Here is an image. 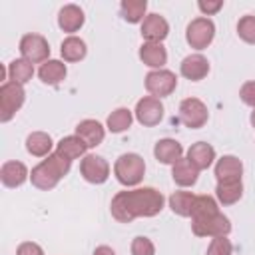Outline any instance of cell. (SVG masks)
<instances>
[{"mask_svg": "<svg viewBox=\"0 0 255 255\" xmlns=\"http://www.w3.org/2000/svg\"><path fill=\"white\" fill-rule=\"evenodd\" d=\"M92 255H116V251H114L110 245H98Z\"/></svg>", "mask_w": 255, "mask_h": 255, "instance_id": "74e56055", "label": "cell"}, {"mask_svg": "<svg viewBox=\"0 0 255 255\" xmlns=\"http://www.w3.org/2000/svg\"><path fill=\"white\" fill-rule=\"evenodd\" d=\"M179 120L189 129H199L209 120V110L199 98H185L179 104Z\"/></svg>", "mask_w": 255, "mask_h": 255, "instance_id": "ba28073f", "label": "cell"}, {"mask_svg": "<svg viewBox=\"0 0 255 255\" xmlns=\"http://www.w3.org/2000/svg\"><path fill=\"white\" fill-rule=\"evenodd\" d=\"M167 201H169V209L175 215H179V217H191V209H193V201H195V195L191 191H185V189L173 191Z\"/></svg>", "mask_w": 255, "mask_h": 255, "instance_id": "83f0119b", "label": "cell"}, {"mask_svg": "<svg viewBox=\"0 0 255 255\" xmlns=\"http://www.w3.org/2000/svg\"><path fill=\"white\" fill-rule=\"evenodd\" d=\"M239 98H241V102H243L245 106L255 108V80H249V82H245V84L241 86Z\"/></svg>", "mask_w": 255, "mask_h": 255, "instance_id": "e575fe53", "label": "cell"}, {"mask_svg": "<svg viewBox=\"0 0 255 255\" xmlns=\"http://www.w3.org/2000/svg\"><path fill=\"white\" fill-rule=\"evenodd\" d=\"M52 147H54V141L46 131H32L26 137V151L34 157H48L52 153Z\"/></svg>", "mask_w": 255, "mask_h": 255, "instance_id": "603a6c76", "label": "cell"}, {"mask_svg": "<svg viewBox=\"0 0 255 255\" xmlns=\"http://www.w3.org/2000/svg\"><path fill=\"white\" fill-rule=\"evenodd\" d=\"M141 38L145 42H155L161 44L167 34H169V24L161 14H147L141 22V30H139Z\"/></svg>", "mask_w": 255, "mask_h": 255, "instance_id": "7c38bea8", "label": "cell"}, {"mask_svg": "<svg viewBox=\"0 0 255 255\" xmlns=\"http://www.w3.org/2000/svg\"><path fill=\"white\" fill-rule=\"evenodd\" d=\"M219 211V203L215 197L203 193V195H195V201H193V209H191V219H201V217H207V215H213Z\"/></svg>", "mask_w": 255, "mask_h": 255, "instance_id": "4dcf8cb0", "label": "cell"}, {"mask_svg": "<svg viewBox=\"0 0 255 255\" xmlns=\"http://www.w3.org/2000/svg\"><path fill=\"white\" fill-rule=\"evenodd\" d=\"M165 197L155 187H135L118 191L112 197L110 211L120 223H131L135 217H155L163 209Z\"/></svg>", "mask_w": 255, "mask_h": 255, "instance_id": "6da1fadb", "label": "cell"}, {"mask_svg": "<svg viewBox=\"0 0 255 255\" xmlns=\"http://www.w3.org/2000/svg\"><path fill=\"white\" fill-rule=\"evenodd\" d=\"M205 255H233V245L227 237H213Z\"/></svg>", "mask_w": 255, "mask_h": 255, "instance_id": "836d02e7", "label": "cell"}, {"mask_svg": "<svg viewBox=\"0 0 255 255\" xmlns=\"http://www.w3.org/2000/svg\"><path fill=\"white\" fill-rule=\"evenodd\" d=\"M0 179L6 187L10 189H16L20 187L26 179H30V171L28 167L22 163V161H16V159H10V161H4L2 167H0Z\"/></svg>", "mask_w": 255, "mask_h": 255, "instance_id": "2e32d148", "label": "cell"}, {"mask_svg": "<svg viewBox=\"0 0 255 255\" xmlns=\"http://www.w3.org/2000/svg\"><path fill=\"white\" fill-rule=\"evenodd\" d=\"M16 255H44V249L34 241H24L18 245Z\"/></svg>", "mask_w": 255, "mask_h": 255, "instance_id": "8d00e7d4", "label": "cell"}, {"mask_svg": "<svg viewBox=\"0 0 255 255\" xmlns=\"http://www.w3.org/2000/svg\"><path fill=\"white\" fill-rule=\"evenodd\" d=\"M171 177L179 187H191L199 177V169H195L187 161V157H181L177 163L171 165Z\"/></svg>", "mask_w": 255, "mask_h": 255, "instance_id": "d4e9b609", "label": "cell"}, {"mask_svg": "<svg viewBox=\"0 0 255 255\" xmlns=\"http://www.w3.org/2000/svg\"><path fill=\"white\" fill-rule=\"evenodd\" d=\"M114 175L126 187L137 185L145 175L143 157L139 153H122L114 163Z\"/></svg>", "mask_w": 255, "mask_h": 255, "instance_id": "3957f363", "label": "cell"}, {"mask_svg": "<svg viewBox=\"0 0 255 255\" xmlns=\"http://www.w3.org/2000/svg\"><path fill=\"white\" fill-rule=\"evenodd\" d=\"M139 60L151 70H163V66L167 64V50L163 44L143 42L139 46Z\"/></svg>", "mask_w": 255, "mask_h": 255, "instance_id": "ac0fdd59", "label": "cell"}, {"mask_svg": "<svg viewBox=\"0 0 255 255\" xmlns=\"http://www.w3.org/2000/svg\"><path fill=\"white\" fill-rule=\"evenodd\" d=\"M191 231L197 237H227L231 233V221L227 215L217 211L201 219H191Z\"/></svg>", "mask_w": 255, "mask_h": 255, "instance_id": "5b68a950", "label": "cell"}, {"mask_svg": "<svg viewBox=\"0 0 255 255\" xmlns=\"http://www.w3.org/2000/svg\"><path fill=\"white\" fill-rule=\"evenodd\" d=\"M163 104L161 100L153 98V96H143L141 100H137L135 104V120L143 126V128H153L163 120Z\"/></svg>", "mask_w": 255, "mask_h": 255, "instance_id": "8fae6325", "label": "cell"}, {"mask_svg": "<svg viewBox=\"0 0 255 255\" xmlns=\"http://www.w3.org/2000/svg\"><path fill=\"white\" fill-rule=\"evenodd\" d=\"M213 38H215V24L205 16L193 18L185 28V40L195 50H205L213 42Z\"/></svg>", "mask_w": 255, "mask_h": 255, "instance_id": "8992f818", "label": "cell"}, {"mask_svg": "<svg viewBox=\"0 0 255 255\" xmlns=\"http://www.w3.org/2000/svg\"><path fill=\"white\" fill-rule=\"evenodd\" d=\"M243 195V181L241 179H227V181H217L215 187V199L221 205H233L241 199Z\"/></svg>", "mask_w": 255, "mask_h": 255, "instance_id": "44dd1931", "label": "cell"}, {"mask_svg": "<svg viewBox=\"0 0 255 255\" xmlns=\"http://www.w3.org/2000/svg\"><path fill=\"white\" fill-rule=\"evenodd\" d=\"M68 68L62 60H48L38 68V78L46 86H58L62 80H66Z\"/></svg>", "mask_w": 255, "mask_h": 255, "instance_id": "7402d4cb", "label": "cell"}, {"mask_svg": "<svg viewBox=\"0 0 255 255\" xmlns=\"http://www.w3.org/2000/svg\"><path fill=\"white\" fill-rule=\"evenodd\" d=\"M177 88V78L171 70H151L147 72L145 76V90L149 92V96L161 100V98H167L175 92Z\"/></svg>", "mask_w": 255, "mask_h": 255, "instance_id": "9c48e42d", "label": "cell"}, {"mask_svg": "<svg viewBox=\"0 0 255 255\" xmlns=\"http://www.w3.org/2000/svg\"><path fill=\"white\" fill-rule=\"evenodd\" d=\"M60 54H62L64 62H80L86 58L88 48H86V42L82 38L68 36V38H64V42L60 46Z\"/></svg>", "mask_w": 255, "mask_h": 255, "instance_id": "484cf974", "label": "cell"}, {"mask_svg": "<svg viewBox=\"0 0 255 255\" xmlns=\"http://www.w3.org/2000/svg\"><path fill=\"white\" fill-rule=\"evenodd\" d=\"M70 165H72L70 159L60 155L58 151H52L46 159H42L38 165L32 167L30 181H32V185L36 189L50 191V189H54L60 183L62 177H66L70 173Z\"/></svg>", "mask_w": 255, "mask_h": 255, "instance_id": "7a4b0ae2", "label": "cell"}, {"mask_svg": "<svg viewBox=\"0 0 255 255\" xmlns=\"http://www.w3.org/2000/svg\"><path fill=\"white\" fill-rule=\"evenodd\" d=\"M84 22H86L84 10L78 4H66L58 12V26H60V30L68 32L70 36H74V32H78L84 26Z\"/></svg>", "mask_w": 255, "mask_h": 255, "instance_id": "9a60e30c", "label": "cell"}, {"mask_svg": "<svg viewBox=\"0 0 255 255\" xmlns=\"http://www.w3.org/2000/svg\"><path fill=\"white\" fill-rule=\"evenodd\" d=\"M76 135L82 137L88 147H98L106 137V128L98 120H82L76 126Z\"/></svg>", "mask_w": 255, "mask_h": 255, "instance_id": "d6986e66", "label": "cell"}, {"mask_svg": "<svg viewBox=\"0 0 255 255\" xmlns=\"http://www.w3.org/2000/svg\"><path fill=\"white\" fill-rule=\"evenodd\" d=\"M56 151H58L60 155H64L66 159L74 161V159L86 155L88 145H86V141H84L82 137H78V135L74 133V135H66V137H62V139L56 143Z\"/></svg>", "mask_w": 255, "mask_h": 255, "instance_id": "cb8c5ba5", "label": "cell"}, {"mask_svg": "<svg viewBox=\"0 0 255 255\" xmlns=\"http://www.w3.org/2000/svg\"><path fill=\"white\" fill-rule=\"evenodd\" d=\"M185 157H187V161H189L195 169L203 171V169L211 167V163L215 161V149H213V145L207 143V141H195V143H191V145L187 147Z\"/></svg>", "mask_w": 255, "mask_h": 255, "instance_id": "5bb4252c", "label": "cell"}, {"mask_svg": "<svg viewBox=\"0 0 255 255\" xmlns=\"http://www.w3.org/2000/svg\"><path fill=\"white\" fill-rule=\"evenodd\" d=\"M243 175V163L235 155H223L215 161V177L217 181H227V179H241Z\"/></svg>", "mask_w": 255, "mask_h": 255, "instance_id": "ffe728a7", "label": "cell"}, {"mask_svg": "<svg viewBox=\"0 0 255 255\" xmlns=\"http://www.w3.org/2000/svg\"><path fill=\"white\" fill-rule=\"evenodd\" d=\"M179 72L185 80L191 82H199L209 74V62L203 54H189L181 60L179 64Z\"/></svg>", "mask_w": 255, "mask_h": 255, "instance_id": "4fadbf2b", "label": "cell"}, {"mask_svg": "<svg viewBox=\"0 0 255 255\" xmlns=\"http://www.w3.org/2000/svg\"><path fill=\"white\" fill-rule=\"evenodd\" d=\"M80 173L88 183L100 185V183H106L110 177V163L102 155L86 153L80 161Z\"/></svg>", "mask_w": 255, "mask_h": 255, "instance_id": "30bf717a", "label": "cell"}, {"mask_svg": "<svg viewBox=\"0 0 255 255\" xmlns=\"http://www.w3.org/2000/svg\"><path fill=\"white\" fill-rule=\"evenodd\" d=\"M20 54L24 60H28L30 64H44L50 60V44L42 34H24L20 38V46H18Z\"/></svg>", "mask_w": 255, "mask_h": 255, "instance_id": "52a82bcc", "label": "cell"}, {"mask_svg": "<svg viewBox=\"0 0 255 255\" xmlns=\"http://www.w3.org/2000/svg\"><path fill=\"white\" fill-rule=\"evenodd\" d=\"M153 155L163 165H173L183 157V147L173 137H163L153 145Z\"/></svg>", "mask_w": 255, "mask_h": 255, "instance_id": "e0dca14e", "label": "cell"}, {"mask_svg": "<svg viewBox=\"0 0 255 255\" xmlns=\"http://www.w3.org/2000/svg\"><path fill=\"white\" fill-rule=\"evenodd\" d=\"M197 8L201 10V14L207 18V16H211V14H215V12H219L221 8H223V2L221 0H199L197 2Z\"/></svg>", "mask_w": 255, "mask_h": 255, "instance_id": "d590c367", "label": "cell"}, {"mask_svg": "<svg viewBox=\"0 0 255 255\" xmlns=\"http://www.w3.org/2000/svg\"><path fill=\"white\" fill-rule=\"evenodd\" d=\"M24 100H26L24 86L6 80L0 86V122L2 124L10 122L16 116V112L24 106Z\"/></svg>", "mask_w": 255, "mask_h": 255, "instance_id": "277c9868", "label": "cell"}, {"mask_svg": "<svg viewBox=\"0 0 255 255\" xmlns=\"http://www.w3.org/2000/svg\"><path fill=\"white\" fill-rule=\"evenodd\" d=\"M147 10V2L145 0H124L120 4V14L126 22L129 24H139L143 22V18L147 16L145 14Z\"/></svg>", "mask_w": 255, "mask_h": 255, "instance_id": "f1b7e54d", "label": "cell"}, {"mask_svg": "<svg viewBox=\"0 0 255 255\" xmlns=\"http://www.w3.org/2000/svg\"><path fill=\"white\" fill-rule=\"evenodd\" d=\"M251 126L255 128V108H253V112H251Z\"/></svg>", "mask_w": 255, "mask_h": 255, "instance_id": "f35d334b", "label": "cell"}, {"mask_svg": "<svg viewBox=\"0 0 255 255\" xmlns=\"http://www.w3.org/2000/svg\"><path fill=\"white\" fill-rule=\"evenodd\" d=\"M129 251H131V255H155V245L149 237L139 235V237H133Z\"/></svg>", "mask_w": 255, "mask_h": 255, "instance_id": "d6a6232c", "label": "cell"}, {"mask_svg": "<svg viewBox=\"0 0 255 255\" xmlns=\"http://www.w3.org/2000/svg\"><path fill=\"white\" fill-rule=\"evenodd\" d=\"M6 70H8V82L20 84V86L28 84V82L32 80V76H34V64H30V62L24 60V58L12 60Z\"/></svg>", "mask_w": 255, "mask_h": 255, "instance_id": "4316f807", "label": "cell"}, {"mask_svg": "<svg viewBox=\"0 0 255 255\" xmlns=\"http://www.w3.org/2000/svg\"><path fill=\"white\" fill-rule=\"evenodd\" d=\"M131 122H133V114H131V110H128V108H116V110L108 116V120H106V128H108L112 133H122V131L129 129Z\"/></svg>", "mask_w": 255, "mask_h": 255, "instance_id": "f546056e", "label": "cell"}, {"mask_svg": "<svg viewBox=\"0 0 255 255\" xmlns=\"http://www.w3.org/2000/svg\"><path fill=\"white\" fill-rule=\"evenodd\" d=\"M237 36L247 42V44H255V16L247 14L243 18H239L237 22Z\"/></svg>", "mask_w": 255, "mask_h": 255, "instance_id": "1f68e13d", "label": "cell"}]
</instances>
